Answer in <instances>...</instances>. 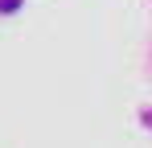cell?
I'll list each match as a JSON object with an SVG mask.
<instances>
[]
</instances>
